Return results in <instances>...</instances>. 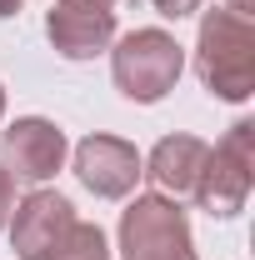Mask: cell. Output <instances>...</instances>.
<instances>
[{
	"instance_id": "1",
	"label": "cell",
	"mask_w": 255,
	"mask_h": 260,
	"mask_svg": "<svg viewBox=\"0 0 255 260\" xmlns=\"http://www.w3.org/2000/svg\"><path fill=\"white\" fill-rule=\"evenodd\" d=\"M195 75L220 100L255 95V25L235 10H205L195 35Z\"/></svg>"
},
{
	"instance_id": "2",
	"label": "cell",
	"mask_w": 255,
	"mask_h": 260,
	"mask_svg": "<svg viewBox=\"0 0 255 260\" xmlns=\"http://www.w3.org/2000/svg\"><path fill=\"white\" fill-rule=\"evenodd\" d=\"M180 70H185V50L175 45V35H165V30H130L110 50L115 90L125 100H135V105H155L160 95H170Z\"/></svg>"
},
{
	"instance_id": "3",
	"label": "cell",
	"mask_w": 255,
	"mask_h": 260,
	"mask_svg": "<svg viewBox=\"0 0 255 260\" xmlns=\"http://www.w3.org/2000/svg\"><path fill=\"white\" fill-rule=\"evenodd\" d=\"M250 185H255V120H235L225 130V140L210 150V160L195 180V205L215 220H230L245 210L250 200Z\"/></svg>"
},
{
	"instance_id": "4",
	"label": "cell",
	"mask_w": 255,
	"mask_h": 260,
	"mask_svg": "<svg viewBox=\"0 0 255 260\" xmlns=\"http://www.w3.org/2000/svg\"><path fill=\"white\" fill-rule=\"evenodd\" d=\"M120 255L125 260H195L190 220L180 200L135 195L120 215Z\"/></svg>"
},
{
	"instance_id": "5",
	"label": "cell",
	"mask_w": 255,
	"mask_h": 260,
	"mask_svg": "<svg viewBox=\"0 0 255 260\" xmlns=\"http://www.w3.org/2000/svg\"><path fill=\"white\" fill-rule=\"evenodd\" d=\"M65 130L45 115H25L10 130H0V170L10 180H25V185H45L55 170L65 165Z\"/></svg>"
},
{
	"instance_id": "6",
	"label": "cell",
	"mask_w": 255,
	"mask_h": 260,
	"mask_svg": "<svg viewBox=\"0 0 255 260\" xmlns=\"http://www.w3.org/2000/svg\"><path fill=\"white\" fill-rule=\"evenodd\" d=\"M75 180L100 200H125L140 180V150L120 135L95 130L75 145Z\"/></svg>"
},
{
	"instance_id": "7",
	"label": "cell",
	"mask_w": 255,
	"mask_h": 260,
	"mask_svg": "<svg viewBox=\"0 0 255 260\" xmlns=\"http://www.w3.org/2000/svg\"><path fill=\"white\" fill-rule=\"evenodd\" d=\"M70 225H75V205L60 190H30L10 210V250L20 260H50Z\"/></svg>"
},
{
	"instance_id": "8",
	"label": "cell",
	"mask_w": 255,
	"mask_h": 260,
	"mask_svg": "<svg viewBox=\"0 0 255 260\" xmlns=\"http://www.w3.org/2000/svg\"><path fill=\"white\" fill-rule=\"evenodd\" d=\"M45 35L65 60H95L115 40V10L95 0H55L45 15Z\"/></svg>"
},
{
	"instance_id": "9",
	"label": "cell",
	"mask_w": 255,
	"mask_h": 260,
	"mask_svg": "<svg viewBox=\"0 0 255 260\" xmlns=\"http://www.w3.org/2000/svg\"><path fill=\"white\" fill-rule=\"evenodd\" d=\"M205 160H210V145L200 135H165L150 150V165H140V175H150L155 195L165 200H190Z\"/></svg>"
},
{
	"instance_id": "10",
	"label": "cell",
	"mask_w": 255,
	"mask_h": 260,
	"mask_svg": "<svg viewBox=\"0 0 255 260\" xmlns=\"http://www.w3.org/2000/svg\"><path fill=\"white\" fill-rule=\"evenodd\" d=\"M150 5H155L165 20H185V15H195V10H200V0H150Z\"/></svg>"
},
{
	"instance_id": "11",
	"label": "cell",
	"mask_w": 255,
	"mask_h": 260,
	"mask_svg": "<svg viewBox=\"0 0 255 260\" xmlns=\"http://www.w3.org/2000/svg\"><path fill=\"white\" fill-rule=\"evenodd\" d=\"M10 210H15V180L0 170V230L10 225Z\"/></svg>"
},
{
	"instance_id": "12",
	"label": "cell",
	"mask_w": 255,
	"mask_h": 260,
	"mask_svg": "<svg viewBox=\"0 0 255 260\" xmlns=\"http://www.w3.org/2000/svg\"><path fill=\"white\" fill-rule=\"evenodd\" d=\"M225 10H235V15H245V20H250V15H255V0H230Z\"/></svg>"
},
{
	"instance_id": "13",
	"label": "cell",
	"mask_w": 255,
	"mask_h": 260,
	"mask_svg": "<svg viewBox=\"0 0 255 260\" xmlns=\"http://www.w3.org/2000/svg\"><path fill=\"white\" fill-rule=\"evenodd\" d=\"M15 10H20V0H0V20H5V15H15Z\"/></svg>"
},
{
	"instance_id": "14",
	"label": "cell",
	"mask_w": 255,
	"mask_h": 260,
	"mask_svg": "<svg viewBox=\"0 0 255 260\" xmlns=\"http://www.w3.org/2000/svg\"><path fill=\"white\" fill-rule=\"evenodd\" d=\"M0 115H5V85H0Z\"/></svg>"
},
{
	"instance_id": "15",
	"label": "cell",
	"mask_w": 255,
	"mask_h": 260,
	"mask_svg": "<svg viewBox=\"0 0 255 260\" xmlns=\"http://www.w3.org/2000/svg\"><path fill=\"white\" fill-rule=\"evenodd\" d=\"M95 5H115V0H95Z\"/></svg>"
}]
</instances>
